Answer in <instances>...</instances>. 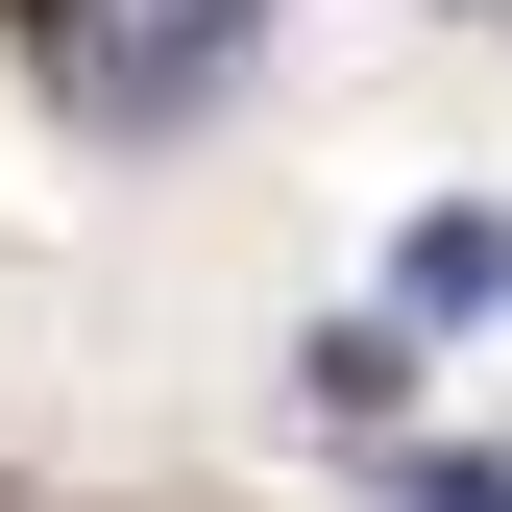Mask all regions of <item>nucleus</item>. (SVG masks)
I'll list each match as a JSON object with an SVG mask.
<instances>
[{
  "instance_id": "1",
  "label": "nucleus",
  "mask_w": 512,
  "mask_h": 512,
  "mask_svg": "<svg viewBox=\"0 0 512 512\" xmlns=\"http://www.w3.org/2000/svg\"><path fill=\"white\" fill-rule=\"evenodd\" d=\"M244 49H269V0H25V74L74 122H171V98H220Z\"/></svg>"
},
{
  "instance_id": "2",
  "label": "nucleus",
  "mask_w": 512,
  "mask_h": 512,
  "mask_svg": "<svg viewBox=\"0 0 512 512\" xmlns=\"http://www.w3.org/2000/svg\"><path fill=\"white\" fill-rule=\"evenodd\" d=\"M391 317H512V220H488V196H439V220L391 244Z\"/></svg>"
},
{
  "instance_id": "3",
  "label": "nucleus",
  "mask_w": 512,
  "mask_h": 512,
  "mask_svg": "<svg viewBox=\"0 0 512 512\" xmlns=\"http://www.w3.org/2000/svg\"><path fill=\"white\" fill-rule=\"evenodd\" d=\"M391 512H512V464H464V439H415V464H391Z\"/></svg>"
}]
</instances>
